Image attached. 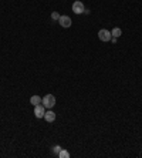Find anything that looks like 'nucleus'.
Returning a JSON list of instances; mask_svg holds the SVG:
<instances>
[{"instance_id":"obj_1","label":"nucleus","mask_w":142,"mask_h":158,"mask_svg":"<svg viewBox=\"0 0 142 158\" xmlns=\"http://www.w3.org/2000/svg\"><path fill=\"white\" fill-rule=\"evenodd\" d=\"M41 103H43V106H44L45 108L51 110L53 107L56 106V97L53 96V94H47V96H44L41 98Z\"/></svg>"},{"instance_id":"obj_2","label":"nucleus","mask_w":142,"mask_h":158,"mask_svg":"<svg viewBox=\"0 0 142 158\" xmlns=\"http://www.w3.org/2000/svg\"><path fill=\"white\" fill-rule=\"evenodd\" d=\"M98 39L101 41H104V43H107V41H111L112 34H111V31H108L107 29H101L98 31Z\"/></svg>"},{"instance_id":"obj_3","label":"nucleus","mask_w":142,"mask_h":158,"mask_svg":"<svg viewBox=\"0 0 142 158\" xmlns=\"http://www.w3.org/2000/svg\"><path fill=\"white\" fill-rule=\"evenodd\" d=\"M45 108L43 104H37V106H34V115L37 118H44V114H45Z\"/></svg>"},{"instance_id":"obj_4","label":"nucleus","mask_w":142,"mask_h":158,"mask_svg":"<svg viewBox=\"0 0 142 158\" xmlns=\"http://www.w3.org/2000/svg\"><path fill=\"white\" fill-rule=\"evenodd\" d=\"M58 23H60L61 27H64V29H68V27H71V24H73V20H71L68 16H60V19H58Z\"/></svg>"},{"instance_id":"obj_5","label":"nucleus","mask_w":142,"mask_h":158,"mask_svg":"<svg viewBox=\"0 0 142 158\" xmlns=\"http://www.w3.org/2000/svg\"><path fill=\"white\" fill-rule=\"evenodd\" d=\"M84 10H85V7H84L82 2L77 0V2H74V3H73V11H74L75 15H81V13H84Z\"/></svg>"},{"instance_id":"obj_6","label":"nucleus","mask_w":142,"mask_h":158,"mask_svg":"<svg viewBox=\"0 0 142 158\" xmlns=\"http://www.w3.org/2000/svg\"><path fill=\"white\" fill-rule=\"evenodd\" d=\"M44 120L47 123H53V121H56V113L51 110L49 111H45V114H44Z\"/></svg>"},{"instance_id":"obj_7","label":"nucleus","mask_w":142,"mask_h":158,"mask_svg":"<svg viewBox=\"0 0 142 158\" xmlns=\"http://www.w3.org/2000/svg\"><path fill=\"white\" fill-rule=\"evenodd\" d=\"M111 34H112V37H116V39H118V37L122 34V30H121L120 27H115V29L111 31Z\"/></svg>"},{"instance_id":"obj_8","label":"nucleus","mask_w":142,"mask_h":158,"mask_svg":"<svg viewBox=\"0 0 142 158\" xmlns=\"http://www.w3.org/2000/svg\"><path fill=\"white\" fill-rule=\"evenodd\" d=\"M30 103L33 104V106H37V104H40L41 103V97H38V96H33L30 98Z\"/></svg>"},{"instance_id":"obj_9","label":"nucleus","mask_w":142,"mask_h":158,"mask_svg":"<svg viewBox=\"0 0 142 158\" xmlns=\"http://www.w3.org/2000/svg\"><path fill=\"white\" fill-rule=\"evenodd\" d=\"M57 157H60V158H68V157H70V152L61 148V151L58 152V155H57Z\"/></svg>"},{"instance_id":"obj_10","label":"nucleus","mask_w":142,"mask_h":158,"mask_svg":"<svg viewBox=\"0 0 142 158\" xmlns=\"http://www.w3.org/2000/svg\"><path fill=\"white\" fill-rule=\"evenodd\" d=\"M51 19H53V20H58V19H60V15H58L57 11H53V13H51Z\"/></svg>"},{"instance_id":"obj_11","label":"nucleus","mask_w":142,"mask_h":158,"mask_svg":"<svg viewBox=\"0 0 142 158\" xmlns=\"http://www.w3.org/2000/svg\"><path fill=\"white\" fill-rule=\"evenodd\" d=\"M60 151H61V147H60V145H56V147L53 148V152H54L56 155H58V152H60Z\"/></svg>"}]
</instances>
